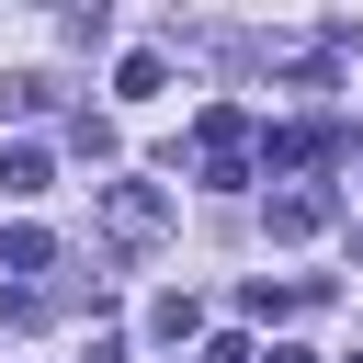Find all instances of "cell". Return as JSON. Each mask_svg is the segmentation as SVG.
Masks as SVG:
<instances>
[{
  "label": "cell",
  "mask_w": 363,
  "mask_h": 363,
  "mask_svg": "<svg viewBox=\"0 0 363 363\" xmlns=\"http://www.w3.org/2000/svg\"><path fill=\"white\" fill-rule=\"evenodd\" d=\"M272 363H318V352H295V340H272Z\"/></svg>",
  "instance_id": "obj_9"
},
{
  "label": "cell",
  "mask_w": 363,
  "mask_h": 363,
  "mask_svg": "<svg viewBox=\"0 0 363 363\" xmlns=\"http://www.w3.org/2000/svg\"><path fill=\"white\" fill-rule=\"evenodd\" d=\"M193 136H204V182H250V113H227V102H216Z\"/></svg>",
  "instance_id": "obj_2"
},
{
  "label": "cell",
  "mask_w": 363,
  "mask_h": 363,
  "mask_svg": "<svg viewBox=\"0 0 363 363\" xmlns=\"http://www.w3.org/2000/svg\"><path fill=\"white\" fill-rule=\"evenodd\" d=\"M102 227H113L125 250H147V238L170 227V193H159V182H102Z\"/></svg>",
  "instance_id": "obj_1"
},
{
  "label": "cell",
  "mask_w": 363,
  "mask_h": 363,
  "mask_svg": "<svg viewBox=\"0 0 363 363\" xmlns=\"http://www.w3.org/2000/svg\"><path fill=\"white\" fill-rule=\"evenodd\" d=\"M113 91H125V102H147V91H170V68H159V57H147V45H136V57H125V79H113Z\"/></svg>",
  "instance_id": "obj_7"
},
{
  "label": "cell",
  "mask_w": 363,
  "mask_h": 363,
  "mask_svg": "<svg viewBox=\"0 0 363 363\" xmlns=\"http://www.w3.org/2000/svg\"><path fill=\"white\" fill-rule=\"evenodd\" d=\"M352 363H363V352H352Z\"/></svg>",
  "instance_id": "obj_10"
},
{
  "label": "cell",
  "mask_w": 363,
  "mask_h": 363,
  "mask_svg": "<svg viewBox=\"0 0 363 363\" xmlns=\"http://www.w3.org/2000/svg\"><path fill=\"white\" fill-rule=\"evenodd\" d=\"M193 318H204L193 295H159V306H147V329H159V340H193Z\"/></svg>",
  "instance_id": "obj_8"
},
{
  "label": "cell",
  "mask_w": 363,
  "mask_h": 363,
  "mask_svg": "<svg viewBox=\"0 0 363 363\" xmlns=\"http://www.w3.org/2000/svg\"><path fill=\"white\" fill-rule=\"evenodd\" d=\"M329 147H340V125H284V136H261L272 170H306V159H329Z\"/></svg>",
  "instance_id": "obj_3"
},
{
  "label": "cell",
  "mask_w": 363,
  "mask_h": 363,
  "mask_svg": "<svg viewBox=\"0 0 363 363\" xmlns=\"http://www.w3.org/2000/svg\"><path fill=\"white\" fill-rule=\"evenodd\" d=\"M45 261H57L45 227H11V238H0V272H45Z\"/></svg>",
  "instance_id": "obj_5"
},
{
  "label": "cell",
  "mask_w": 363,
  "mask_h": 363,
  "mask_svg": "<svg viewBox=\"0 0 363 363\" xmlns=\"http://www.w3.org/2000/svg\"><path fill=\"white\" fill-rule=\"evenodd\" d=\"M0 193H45V147H0Z\"/></svg>",
  "instance_id": "obj_6"
},
{
  "label": "cell",
  "mask_w": 363,
  "mask_h": 363,
  "mask_svg": "<svg viewBox=\"0 0 363 363\" xmlns=\"http://www.w3.org/2000/svg\"><path fill=\"white\" fill-rule=\"evenodd\" d=\"M329 227V193H272V238H318Z\"/></svg>",
  "instance_id": "obj_4"
}]
</instances>
